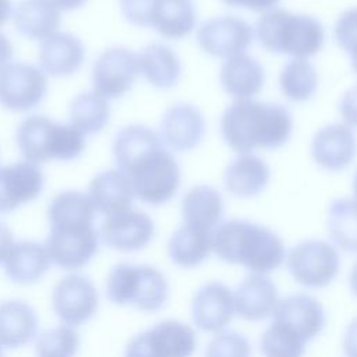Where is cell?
I'll list each match as a JSON object with an SVG mask.
<instances>
[{"label": "cell", "mask_w": 357, "mask_h": 357, "mask_svg": "<svg viewBox=\"0 0 357 357\" xmlns=\"http://www.w3.org/2000/svg\"><path fill=\"white\" fill-rule=\"evenodd\" d=\"M15 29L31 40H45L57 32L61 10L52 0H22L13 11Z\"/></svg>", "instance_id": "cell-25"}, {"label": "cell", "mask_w": 357, "mask_h": 357, "mask_svg": "<svg viewBox=\"0 0 357 357\" xmlns=\"http://www.w3.org/2000/svg\"><path fill=\"white\" fill-rule=\"evenodd\" d=\"M95 209L88 194L68 190L57 194L47 206L49 225L64 222H95Z\"/></svg>", "instance_id": "cell-35"}, {"label": "cell", "mask_w": 357, "mask_h": 357, "mask_svg": "<svg viewBox=\"0 0 357 357\" xmlns=\"http://www.w3.org/2000/svg\"><path fill=\"white\" fill-rule=\"evenodd\" d=\"M273 321L290 328L307 343L315 339L325 326V310L322 304L308 294H291L278 301Z\"/></svg>", "instance_id": "cell-19"}, {"label": "cell", "mask_w": 357, "mask_h": 357, "mask_svg": "<svg viewBox=\"0 0 357 357\" xmlns=\"http://www.w3.org/2000/svg\"><path fill=\"white\" fill-rule=\"evenodd\" d=\"M227 6L237 7V8H244L255 13H268L273 10L280 0H222Z\"/></svg>", "instance_id": "cell-42"}, {"label": "cell", "mask_w": 357, "mask_h": 357, "mask_svg": "<svg viewBox=\"0 0 357 357\" xmlns=\"http://www.w3.org/2000/svg\"><path fill=\"white\" fill-rule=\"evenodd\" d=\"M197 25V11L191 0H159L151 26L163 38L183 39Z\"/></svg>", "instance_id": "cell-31"}, {"label": "cell", "mask_w": 357, "mask_h": 357, "mask_svg": "<svg viewBox=\"0 0 357 357\" xmlns=\"http://www.w3.org/2000/svg\"><path fill=\"white\" fill-rule=\"evenodd\" d=\"M39 67L50 77H70L85 60V46L70 32H56L40 42Z\"/></svg>", "instance_id": "cell-20"}, {"label": "cell", "mask_w": 357, "mask_h": 357, "mask_svg": "<svg viewBox=\"0 0 357 357\" xmlns=\"http://www.w3.org/2000/svg\"><path fill=\"white\" fill-rule=\"evenodd\" d=\"M261 46L275 54H286L293 59L315 56L324 47V25L312 15L273 8L264 13L255 26Z\"/></svg>", "instance_id": "cell-4"}, {"label": "cell", "mask_w": 357, "mask_h": 357, "mask_svg": "<svg viewBox=\"0 0 357 357\" xmlns=\"http://www.w3.org/2000/svg\"><path fill=\"white\" fill-rule=\"evenodd\" d=\"M195 349V331L181 321L166 319L131 337L124 357H191Z\"/></svg>", "instance_id": "cell-9"}, {"label": "cell", "mask_w": 357, "mask_h": 357, "mask_svg": "<svg viewBox=\"0 0 357 357\" xmlns=\"http://www.w3.org/2000/svg\"><path fill=\"white\" fill-rule=\"evenodd\" d=\"M236 314L250 322L273 315L279 296L275 283L265 275L251 273L234 290Z\"/></svg>", "instance_id": "cell-22"}, {"label": "cell", "mask_w": 357, "mask_h": 357, "mask_svg": "<svg viewBox=\"0 0 357 357\" xmlns=\"http://www.w3.org/2000/svg\"><path fill=\"white\" fill-rule=\"evenodd\" d=\"M205 357H251V344L237 332H219L208 343Z\"/></svg>", "instance_id": "cell-38"}, {"label": "cell", "mask_w": 357, "mask_h": 357, "mask_svg": "<svg viewBox=\"0 0 357 357\" xmlns=\"http://www.w3.org/2000/svg\"><path fill=\"white\" fill-rule=\"evenodd\" d=\"M13 11L11 0H0V28L13 17Z\"/></svg>", "instance_id": "cell-47"}, {"label": "cell", "mask_w": 357, "mask_h": 357, "mask_svg": "<svg viewBox=\"0 0 357 357\" xmlns=\"http://www.w3.org/2000/svg\"><path fill=\"white\" fill-rule=\"evenodd\" d=\"M350 290L354 294V297L357 298V261L353 264L351 266V272H350Z\"/></svg>", "instance_id": "cell-48"}, {"label": "cell", "mask_w": 357, "mask_h": 357, "mask_svg": "<svg viewBox=\"0 0 357 357\" xmlns=\"http://www.w3.org/2000/svg\"><path fill=\"white\" fill-rule=\"evenodd\" d=\"M349 56H350V60H351V66H353V70L356 71L357 74V45L349 52Z\"/></svg>", "instance_id": "cell-49"}, {"label": "cell", "mask_w": 357, "mask_h": 357, "mask_svg": "<svg viewBox=\"0 0 357 357\" xmlns=\"http://www.w3.org/2000/svg\"><path fill=\"white\" fill-rule=\"evenodd\" d=\"M47 92V75L40 67L10 61L0 70V105L10 112L36 107Z\"/></svg>", "instance_id": "cell-10"}, {"label": "cell", "mask_w": 357, "mask_h": 357, "mask_svg": "<svg viewBox=\"0 0 357 357\" xmlns=\"http://www.w3.org/2000/svg\"><path fill=\"white\" fill-rule=\"evenodd\" d=\"M340 116L349 127H357V84L349 88L339 103Z\"/></svg>", "instance_id": "cell-41"}, {"label": "cell", "mask_w": 357, "mask_h": 357, "mask_svg": "<svg viewBox=\"0 0 357 357\" xmlns=\"http://www.w3.org/2000/svg\"><path fill=\"white\" fill-rule=\"evenodd\" d=\"M271 178L269 166L252 153H241L233 159L225 173V188L237 198H252L261 194Z\"/></svg>", "instance_id": "cell-24"}, {"label": "cell", "mask_w": 357, "mask_h": 357, "mask_svg": "<svg viewBox=\"0 0 357 357\" xmlns=\"http://www.w3.org/2000/svg\"><path fill=\"white\" fill-rule=\"evenodd\" d=\"M124 18L137 26H151L159 0H119Z\"/></svg>", "instance_id": "cell-40"}, {"label": "cell", "mask_w": 357, "mask_h": 357, "mask_svg": "<svg viewBox=\"0 0 357 357\" xmlns=\"http://www.w3.org/2000/svg\"><path fill=\"white\" fill-rule=\"evenodd\" d=\"M116 169L130 180L135 198L158 206L169 202L181 183L180 166L158 132L142 124L123 127L113 141Z\"/></svg>", "instance_id": "cell-1"}, {"label": "cell", "mask_w": 357, "mask_h": 357, "mask_svg": "<svg viewBox=\"0 0 357 357\" xmlns=\"http://www.w3.org/2000/svg\"><path fill=\"white\" fill-rule=\"evenodd\" d=\"M234 314V294L220 282H209L201 286L192 297V322L204 332H223Z\"/></svg>", "instance_id": "cell-17"}, {"label": "cell", "mask_w": 357, "mask_h": 357, "mask_svg": "<svg viewBox=\"0 0 357 357\" xmlns=\"http://www.w3.org/2000/svg\"><path fill=\"white\" fill-rule=\"evenodd\" d=\"M254 40L251 25L234 15H222L205 21L197 31L199 47L209 56L230 59L245 53Z\"/></svg>", "instance_id": "cell-13"}, {"label": "cell", "mask_w": 357, "mask_h": 357, "mask_svg": "<svg viewBox=\"0 0 357 357\" xmlns=\"http://www.w3.org/2000/svg\"><path fill=\"white\" fill-rule=\"evenodd\" d=\"M259 346L264 357H303L307 342L290 328L272 321L264 331Z\"/></svg>", "instance_id": "cell-36"}, {"label": "cell", "mask_w": 357, "mask_h": 357, "mask_svg": "<svg viewBox=\"0 0 357 357\" xmlns=\"http://www.w3.org/2000/svg\"><path fill=\"white\" fill-rule=\"evenodd\" d=\"M61 11H73L82 7L86 0H52Z\"/></svg>", "instance_id": "cell-46"}, {"label": "cell", "mask_w": 357, "mask_h": 357, "mask_svg": "<svg viewBox=\"0 0 357 357\" xmlns=\"http://www.w3.org/2000/svg\"><path fill=\"white\" fill-rule=\"evenodd\" d=\"M43 185L45 177L39 165L21 160L0 166V213H10L35 201Z\"/></svg>", "instance_id": "cell-16"}, {"label": "cell", "mask_w": 357, "mask_h": 357, "mask_svg": "<svg viewBox=\"0 0 357 357\" xmlns=\"http://www.w3.org/2000/svg\"><path fill=\"white\" fill-rule=\"evenodd\" d=\"M50 264L52 261L45 244L36 241H17L1 265L11 282L32 284L47 272Z\"/></svg>", "instance_id": "cell-27"}, {"label": "cell", "mask_w": 357, "mask_h": 357, "mask_svg": "<svg viewBox=\"0 0 357 357\" xmlns=\"http://www.w3.org/2000/svg\"><path fill=\"white\" fill-rule=\"evenodd\" d=\"M286 265L298 284L310 289H322L337 276L340 258L333 244L312 238L291 247L286 255Z\"/></svg>", "instance_id": "cell-8"}, {"label": "cell", "mask_w": 357, "mask_h": 357, "mask_svg": "<svg viewBox=\"0 0 357 357\" xmlns=\"http://www.w3.org/2000/svg\"><path fill=\"white\" fill-rule=\"evenodd\" d=\"M139 74L155 88L174 86L181 75V63L173 49L163 43H151L138 54Z\"/></svg>", "instance_id": "cell-29"}, {"label": "cell", "mask_w": 357, "mask_h": 357, "mask_svg": "<svg viewBox=\"0 0 357 357\" xmlns=\"http://www.w3.org/2000/svg\"><path fill=\"white\" fill-rule=\"evenodd\" d=\"M357 142L351 127L344 123H332L319 128L311 141L314 162L328 172H340L354 159Z\"/></svg>", "instance_id": "cell-18"}, {"label": "cell", "mask_w": 357, "mask_h": 357, "mask_svg": "<svg viewBox=\"0 0 357 357\" xmlns=\"http://www.w3.org/2000/svg\"><path fill=\"white\" fill-rule=\"evenodd\" d=\"M293 131V117L286 106L254 99L236 100L220 117V134L237 153L283 146Z\"/></svg>", "instance_id": "cell-2"}, {"label": "cell", "mask_w": 357, "mask_h": 357, "mask_svg": "<svg viewBox=\"0 0 357 357\" xmlns=\"http://www.w3.org/2000/svg\"><path fill=\"white\" fill-rule=\"evenodd\" d=\"M205 130L206 123L199 109L181 102L165 112L158 134L169 151L188 152L199 145Z\"/></svg>", "instance_id": "cell-15"}, {"label": "cell", "mask_w": 357, "mask_h": 357, "mask_svg": "<svg viewBox=\"0 0 357 357\" xmlns=\"http://www.w3.org/2000/svg\"><path fill=\"white\" fill-rule=\"evenodd\" d=\"M79 335L75 328L60 325L36 337V357H75L79 350Z\"/></svg>", "instance_id": "cell-37"}, {"label": "cell", "mask_w": 357, "mask_h": 357, "mask_svg": "<svg viewBox=\"0 0 357 357\" xmlns=\"http://www.w3.org/2000/svg\"><path fill=\"white\" fill-rule=\"evenodd\" d=\"M88 197L95 212L107 218L131 209L135 192L126 174L119 169H110L92 178Z\"/></svg>", "instance_id": "cell-21"}, {"label": "cell", "mask_w": 357, "mask_h": 357, "mask_svg": "<svg viewBox=\"0 0 357 357\" xmlns=\"http://www.w3.org/2000/svg\"><path fill=\"white\" fill-rule=\"evenodd\" d=\"M212 251L219 259L255 275L271 273L286 259L282 238L269 227L245 219L219 223L212 231Z\"/></svg>", "instance_id": "cell-3"}, {"label": "cell", "mask_w": 357, "mask_h": 357, "mask_svg": "<svg viewBox=\"0 0 357 357\" xmlns=\"http://www.w3.org/2000/svg\"><path fill=\"white\" fill-rule=\"evenodd\" d=\"M110 117L109 99L96 91L78 93L70 103V124L84 135L100 132Z\"/></svg>", "instance_id": "cell-32"}, {"label": "cell", "mask_w": 357, "mask_h": 357, "mask_svg": "<svg viewBox=\"0 0 357 357\" xmlns=\"http://www.w3.org/2000/svg\"><path fill=\"white\" fill-rule=\"evenodd\" d=\"M342 347L344 357H357V317H354L347 325Z\"/></svg>", "instance_id": "cell-43"}, {"label": "cell", "mask_w": 357, "mask_h": 357, "mask_svg": "<svg viewBox=\"0 0 357 357\" xmlns=\"http://www.w3.org/2000/svg\"><path fill=\"white\" fill-rule=\"evenodd\" d=\"M36 311L21 300L0 303V346L18 349L31 343L38 335Z\"/></svg>", "instance_id": "cell-26"}, {"label": "cell", "mask_w": 357, "mask_h": 357, "mask_svg": "<svg viewBox=\"0 0 357 357\" xmlns=\"http://www.w3.org/2000/svg\"><path fill=\"white\" fill-rule=\"evenodd\" d=\"M45 241L52 264L66 271L84 268L98 252L99 231L93 222H68L49 225Z\"/></svg>", "instance_id": "cell-7"}, {"label": "cell", "mask_w": 357, "mask_h": 357, "mask_svg": "<svg viewBox=\"0 0 357 357\" xmlns=\"http://www.w3.org/2000/svg\"><path fill=\"white\" fill-rule=\"evenodd\" d=\"M328 233L332 244L346 252H357V199H333L328 209Z\"/></svg>", "instance_id": "cell-33"}, {"label": "cell", "mask_w": 357, "mask_h": 357, "mask_svg": "<svg viewBox=\"0 0 357 357\" xmlns=\"http://www.w3.org/2000/svg\"><path fill=\"white\" fill-rule=\"evenodd\" d=\"M265 70L248 53H241L223 61L219 73L222 88L236 100L257 96L265 84Z\"/></svg>", "instance_id": "cell-23"}, {"label": "cell", "mask_w": 357, "mask_h": 357, "mask_svg": "<svg viewBox=\"0 0 357 357\" xmlns=\"http://www.w3.org/2000/svg\"><path fill=\"white\" fill-rule=\"evenodd\" d=\"M85 137L70 123L61 124L40 114L22 120L15 132L17 146L24 160L35 165L79 158L86 146Z\"/></svg>", "instance_id": "cell-5"}, {"label": "cell", "mask_w": 357, "mask_h": 357, "mask_svg": "<svg viewBox=\"0 0 357 357\" xmlns=\"http://www.w3.org/2000/svg\"><path fill=\"white\" fill-rule=\"evenodd\" d=\"M0 357H3V347L0 346Z\"/></svg>", "instance_id": "cell-51"}, {"label": "cell", "mask_w": 357, "mask_h": 357, "mask_svg": "<svg viewBox=\"0 0 357 357\" xmlns=\"http://www.w3.org/2000/svg\"><path fill=\"white\" fill-rule=\"evenodd\" d=\"M353 192H354V198L357 199V172H356L354 180H353Z\"/></svg>", "instance_id": "cell-50"}, {"label": "cell", "mask_w": 357, "mask_h": 357, "mask_svg": "<svg viewBox=\"0 0 357 357\" xmlns=\"http://www.w3.org/2000/svg\"><path fill=\"white\" fill-rule=\"evenodd\" d=\"M138 75V54L123 46L109 47L92 67L93 91L106 99L121 98L132 88Z\"/></svg>", "instance_id": "cell-12"}, {"label": "cell", "mask_w": 357, "mask_h": 357, "mask_svg": "<svg viewBox=\"0 0 357 357\" xmlns=\"http://www.w3.org/2000/svg\"><path fill=\"white\" fill-rule=\"evenodd\" d=\"M155 236V223L144 211L127 209L105 218L99 237L112 250L131 252L145 248Z\"/></svg>", "instance_id": "cell-14"}, {"label": "cell", "mask_w": 357, "mask_h": 357, "mask_svg": "<svg viewBox=\"0 0 357 357\" xmlns=\"http://www.w3.org/2000/svg\"><path fill=\"white\" fill-rule=\"evenodd\" d=\"M279 86L284 98L291 102L310 100L318 88L315 67L305 59H291L279 74Z\"/></svg>", "instance_id": "cell-34"}, {"label": "cell", "mask_w": 357, "mask_h": 357, "mask_svg": "<svg viewBox=\"0 0 357 357\" xmlns=\"http://www.w3.org/2000/svg\"><path fill=\"white\" fill-rule=\"evenodd\" d=\"M13 45L10 39L0 32V70L11 61Z\"/></svg>", "instance_id": "cell-45"}, {"label": "cell", "mask_w": 357, "mask_h": 357, "mask_svg": "<svg viewBox=\"0 0 357 357\" xmlns=\"http://www.w3.org/2000/svg\"><path fill=\"white\" fill-rule=\"evenodd\" d=\"M106 296L116 305H132L142 312H155L167 303L169 283L155 266L123 262L110 269Z\"/></svg>", "instance_id": "cell-6"}, {"label": "cell", "mask_w": 357, "mask_h": 357, "mask_svg": "<svg viewBox=\"0 0 357 357\" xmlns=\"http://www.w3.org/2000/svg\"><path fill=\"white\" fill-rule=\"evenodd\" d=\"M167 250L170 259L176 265L195 268L212 252V231L183 223L172 234Z\"/></svg>", "instance_id": "cell-30"}, {"label": "cell", "mask_w": 357, "mask_h": 357, "mask_svg": "<svg viewBox=\"0 0 357 357\" xmlns=\"http://www.w3.org/2000/svg\"><path fill=\"white\" fill-rule=\"evenodd\" d=\"M15 243L17 241L14 240L13 231L8 229V226L0 222V264L4 262Z\"/></svg>", "instance_id": "cell-44"}, {"label": "cell", "mask_w": 357, "mask_h": 357, "mask_svg": "<svg viewBox=\"0 0 357 357\" xmlns=\"http://www.w3.org/2000/svg\"><path fill=\"white\" fill-rule=\"evenodd\" d=\"M333 33L337 45L347 53L357 45V6L344 10L337 17Z\"/></svg>", "instance_id": "cell-39"}, {"label": "cell", "mask_w": 357, "mask_h": 357, "mask_svg": "<svg viewBox=\"0 0 357 357\" xmlns=\"http://www.w3.org/2000/svg\"><path fill=\"white\" fill-rule=\"evenodd\" d=\"M52 307L60 322L77 328L96 314L99 294L91 279L71 273L56 283L52 291Z\"/></svg>", "instance_id": "cell-11"}, {"label": "cell", "mask_w": 357, "mask_h": 357, "mask_svg": "<svg viewBox=\"0 0 357 357\" xmlns=\"http://www.w3.org/2000/svg\"><path fill=\"white\" fill-rule=\"evenodd\" d=\"M181 216L184 225L213 231L223 218L222 195L206 184L191 187L183 197Z\"/></svg>", "instance_id": "cell-28"}]
</instances>
